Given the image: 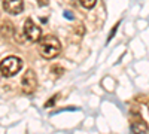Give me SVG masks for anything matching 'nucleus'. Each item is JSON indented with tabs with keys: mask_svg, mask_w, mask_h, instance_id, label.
<instances>
[{
	"mask_svg": "<svg viewBox=\"0 0 149 134\" xmlns=\"http://www.w3.org/2000/svg\"><path fill=\"white\" fill-rule=\"evenodd\" d=\"M39 52L43 58L52 60L61 52V43L55 36H45L39 40Z\"/></svg>",
	"mask_w": 149,
	"mask_h": 134,
	"instance_id": "f257e3e1",
	"label": "nucleus"
},
{
	"mask_svg": "<svg viewBox=\"0 0 149 134\" xmlns=\"http://www.w3.org/2000/svg\"><path fill=\"white\" fill-rule=\"evenodd\" d=\"M21 69H22V60L19 57L9 55L0 61V73L6 78L15 76Z\"/></svg>",
	"mask_w": 149,
	"mask_h": 134,
	"instance_id": "f03ea898",
	"label": "nucleus"
},
{
	"mask_svg": "<svg viewBox=\"0 0 149 134\" xmlns=\"http://www.w3.org/2000/svg\"><path fill=\"white\" fill-rule=\"evenodd\" d=\"M24 36H26V39L30 40V42H39L42 39V28L39 26H36V24L29 18L24 22Z\"/></svg>",
	"mask_w": 149,
	"mask_h": 134,
	"instance_id": "7ed1b4c3",
	"label": "nucleus"
},
{
	"mask_svg": "<svg viewBox=\"0 0 149 134\" xmlns=\"http://www.w3.org/2000/svg\"><path fill=\"white\" fill-rule=\"evenodd\" d=\"M37 87V78H36V73L33 70H27L26 73L22 75V79H21V88L26 94H31L34 92Z\"/></svg>",
	"mask_w": 149,
	"mask_h": 134,
	"instance_id": "20e7f679",
	"label": "nucleus"
},
{
	"mask_svg": "<svg viewBox=\"0 0 149 134\" xmlns=\"http://www.w3.org/2000/svg\"><path fill=\"white\" fill-rule=\"evenodd\" d=\"M3 9L10 15H17V14H21L22 9H24V2L21 0H6L3 2Z\"/></svg>",
	"mask_w": 149,
	"mask_h": 134,
	"instance_id": "39448f33",
	"label": "nucleus"
},
{
	"mask_svg": "<svg viewBox=\"0 0 149 134\" xmlns=\"http://www.w3.org/2000/svg\"><path fill=\"white\" fill-rule=\"evenodd\" d=\"M130 134H149V127L145 121L139 119V121H136V122H133Z\"/></svg>",
	"mask_w": 149,
	"mask_h": 134,
	"instance_id": "423d86ee",
	"label": "nucleus"
},
{
	"mask_svg": "<svg viewBox=\"0 0 149 134\" xmlns=\"http://www.w3.org/2000/svg\"><path fill=\"white\" fill-rule=\"evenodd\" d=\"M95 3H97V0H81V5H82L84 8H86V9L94 8Z\"/></svg>",
	"mask_w": 149,
	"mask_h": 134,
	"instance_id": "0eeeda50",
	"label": "nucleus"
},
{
	"mask_svg": "<svg viewBox=\"0 0 149 134\" xmlns=\"http://www.w3.org/2000/svg\"><path fill=\"white\" fill-rule=\"evenodd\" d=\"M57 97H58V95H55V97H54V99H51V100H49V101H48V103H46L45 106H46V107H49V106H51L52 103H55V100H57Z\"/></svg>",
	"mask_w": 149,
	"mask_h": 134,
	"instance_id": "6e6552de",
	"label": "nucleus"
},
{
	"mask_svg": "<svg viewBox=\"0 0 149 134\" xmlns=\"http://www.w3.org/2000/svg\"><path fill=\"white\" fill-rule=\"evenodd\" d=\"M64 17H67V18H70V19L73 18V15L70 14V12H66V14H64Z\"/></svg>",
	"mask_w": 149,
	"mask_h": 134,
	"instance_id": "1a4fd4ad",
	"label": "nucleus"
}]
</instances>
